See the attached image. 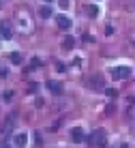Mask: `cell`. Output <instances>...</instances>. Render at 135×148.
Listing matches in <instances>:
<instances>
[{"mask_svg":"<svg viewBox=\"0 0 135 148\" xmlns=\"http://www.w3.org/2000/svg\"><path fill=\"white\" fill-rule=\"evenodd\" d=\"M105 142H107V133L103 129H97L95 133L90 135V144L97 146V148H105Z\"/></svg>","mask_w":135,"mask_h":148,"instance_id":"cell-1","label":"cell"},{"mask_svg":"<svg viewBox=\"0 0 135 148\" xmlns=\"http://www.w3.org/2000/svg\"><path fill=\"white\" fill-rule=\"evenodd\" d=\"M110 75L114 79H124L131 75V69L129 67H114V69H110Z\"/></svg>","mask_w":135,"mask_h":148,"instance_id":"cell-2","label":"cell"},{"mask_svg":"<svg viewBox=\"0 0 135 148\" xmlns=\"http://www.w3.org/2000/svg\"><path fill=\"white\" fill-rule=\"evenodd\" d=\"M71 140H73V142H77V144H79V142H84V140H86V135H84V131H82L79 127H75V129L71 131Z\"/></svg>","mask_w":135,"mask_h":148,"instance_id":"cell-3","label":"cell"},{"mask_svg":"<svg viewBox=\"0 0 135 148\" xmlns=\"http://www.w3.org/2000/svg\"><path fill=\"white\" fill-rule=\"evenodd\" d=\"M26 144H28V135H26V133H17V135H15V146H17V148H24Z\"/></svg>","mask_w":135,"mask_h":148,"instance_id":"cell-4","label":"cell"},{"mask_svg":"<svg viewBox=\"0 0 135 148\" xmlns=\"http://www.w3.org/2000/svg\"><path fill=\"white\" fill-rule=\"evenodd\" d=\"M75 43H77V41H75V37H71V34H66V37L62 39V45H64L66 49H73V47H75Z\"/></svg>","mask_w":135,"mask_h":148,"instance_id":"cell-5","label":"cell"},{"mask_svg":"<svg viewBox=\"0 0 135 148\" xmlns=\"http://www.w3.org/2000/svg\"><path fill=\"white\" fill-rule=\"evenodd\" d=\"M47 88H49L54 95H60V92H62V84H60V82H47Z\"/></svg>","mask_w":135,"mask_h":148,"instance_id":"cell-6","label":"cell"},{"mask_svg":"<svg viewBox=\"0 0 135 148\" xmlns=\"http://www.w3.org/2000/svg\"><path fill=\"white\" fill-rule=\"evenodd\" d=\"M58 28L69 30V28H71V19H69V17H64V15H60V17H58Z\"/></svg>","mask_w":135,"mask_h":148,"instance_id":"cell-7","label":"cell"},{"mask_svg":"<svg viewBox=\"0 0 135 148\" xmlns=\"http://www.w3.org/2000/svg\"><path fill=\"white\" fill-rule=\"evenodd\" d=\"M0 34H2L4 39H11V28H9L7 22H0Z\"/></svg>","mask_w":135,"mask_h":148,"instance_id":"cell-8","label":"cell"},{"mask_svg":"<svg viewBox=\"0 0 135 148\" xmlns=\"http://www.w3.org/2000/svg\"><path fill=\"white\" fill-rule=\"evenodd\" d=\"M9 60H11L13 64H22V54L19 52H11L9 54Z\"/></svg>","mask_w":135,"mask_h":148,"instance_id":"cell-9","label":"cell"},{"mask_svg":"<svg viewBox=\"0 0 135 148\" xmlns=\"http://www.w3.org/2000/svg\"><path fill=\"white\" fill-rule=\"evenodd\" d=\"M39 15H41L43 19H47V17H51V9H49V7H41V9H39Z\"/></svg>","mask_w":135,"mask_h":148,"instance_id":"cell-10","label":"cell"},{"mask_svg":"<svg viewBox=\"0 0 135 148\" xmlns=\"http://www.w3.org/2000/svg\"><path fill=\"white\" fill-rule=\"evenodd\" d=\"M105 95L110 97V99H116V97H118V90H116V88H105Z\"/></svg>","mask_w":135,"mask_h":148,"instance_id":"cell-11","label":"cell"},{"mask_svg":"<svg viewBox=\"0 0 135 148\" xmlns=\"http://www.w3.org/2000/svg\"><path fill=\"white\" fill-rule=\"evenodd\" d=\"M86 11H88L90 17H97V15H99V9H97V7H86Z\"/></svg>","mask_w":135,"mask_h":148,"instance_id":"cell-12","label":"cell"},{"mask_svg":"<svg viewBox=\"0 0 135 148\" xmlns=\"http://www.w3.org/2000/svg\"><path fill=\"white\" fill-rule=\"evenodd\" d=\"M39 64H41V60H39V58H32V60H30V69H37Z\"/></svg>","mask_w":135,"mask_h":148,"instance_id":"cell-13","label":"cell"},{"mask_svg":"<svg viewBox=\"0 0 135 148\" xmlns=\"http://www.w3.org/2000/svg\"><path fill=\"white\" fill-rule=\"evenodd\" d=\"M56 69H58L60 73H64V71H66V67H64V62H58V64H56Z\"/></svg>","mask_w":135,"mask_h":148,"instance_id":"cell-14","label":"cell"},{"mask_svg":"<svg viewBox=\"0 0 135 148\" xmlns=\"http://www.w3.org/2000/svg\"><path fill=\"white\" fill-rule=\"evenodd\" d=\"M11 97H13V92H11V90H7V92L2 95V99H4V101H9V99H11Z\"/></svg>","mask_w":135,"mask_h":148,"instance_id":"cell-15","label":"cell"},{"mask_svg":"<svg viewBox=\"0 0 135 148\" xmlns=\"http://www.w3.org/2000/svg\"><path fill=\"white\" fill-rule=\"evenodd\" d=\"M120 148H131V146H129V144H122V146H120Z\"/></svg>","mask_w":135,"mask_h":148,"instance_id":"cell-16","label":"cell"},{"mask_svg":"<svg viewBox=\"0 0 135 148\" xmlns=\"http://www.w3.org/2000/svg\"><path fill=\"white\" fill-rule=\"evenodd\" d=\"M45 2H51V0H45Z\"/></svg>","mask_w":135,"mask_h":148,"instance_id":"cell-17","label":"cell"},{"mask_svg":"<svg viewBox=\"0 0 135 148\" xmlns=\"http://www.w3.org/2000/svg\"><path fill=\"white\" fill-rule=\"evenodd\" d=\"M4 148H11V146H4Z\"/></svg>","mask_w":135,"mask_h":148,"instance_id":"cell-18","label":"cell"}]
</instances>
